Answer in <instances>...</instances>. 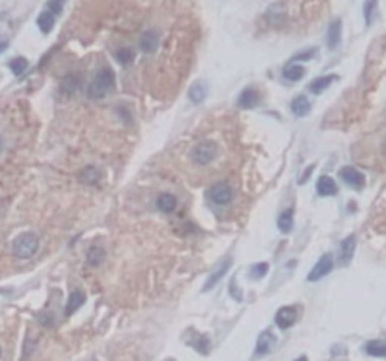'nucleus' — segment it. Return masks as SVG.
Wrapping results in <instances>:
<instances>
[{"label":"nucleus","instance_id":"1","mask_svg":"<svg viewBox=\"0 0 386 361\" xmlns=\"http://www.w3.org/2000/svg\"><path fill=\"white\" fill-rule=\"evenodd\" d=\"M113 87H115L113 70H111V68H102V70L96 71L93 83L87 89V94H89V98L100 100L104 98L109 91H113Z\"/></svg>","mask_w":386,"mask_h":361},{"label":"nucleus","instance_id":"2","mask_svg":"<svg viewBox=\"0 0 386 361\" xmlns=\"http://www.w3.org/2000/svg\"><path fill=\"white\" fill-rule=\"evenodd\" d=\"M38 247H40V241H38V235L30 234V232H25V234L17 235L14 241V254L21 260H29L38 252Z\"/></svg>","mask_w":386,"mask_h":361},{"label":"nucleus","instance_id":"3","mask_svg":"<svg viewBox=\"0 0 386 361\" xmlns=\"http://www.w3.org/2000/svg\"><path fill=\"white\" fill-rule=\"evenodd\" d=\"M217 155H219V147L213 141H202L192 149V160L196 164H200V166L213 162Z\"/></svg>","mask_w":386,"mask_h":361},{"label":"nucleus","instance_id":"4","mask_svg":"<svg viewBox=\"0 0 386 361\" xmlns=\"http://www.w3.org/2000/svg\"><path fill=\"white\" fill-rule=\"evenodd\" d=\"M208 196L215 205H228L230 201L234 199V190H232V186L228 183H217L209 188Z\"/></svg>","mask_w":386,"mask_h":361},{"label":"nucleus","instance_id":"5","mask_svg":"<svg viewBox=\"0 0 386 361\" xmlns=\"http://www.w3.org/2000/svg\"><path fill=\"white\" fill-rule=\"evenodd\" d=\"M332 269H334V254H330V252L328 254H322L320 260L316 262V265L307 275V282H318V280L324 278Z\"/></svg>","mask_w":386,"mask_h":361},{"label":"nucleus","instance_id":"6","mask_svg":"<svg viewBox=\"0 0 386 361\" xmlns=\"http://www.w3.org/2000/svg\"><path fill=\"white\" fill-rule=\"evenodd\" d=\"M296 320H298V309L296 307H281L277 314H275V324L283 331L292 327L296 324Z\"/></svg>","mask_w":386,"mask_h":361},{"label":"nucleus","instance_id":"7","mask_svg":"<svg viewBox=\"0 0 386 361\" xmlns=\"http://www.w3.org/2000/svg\"><path fill=\"white\" fill-rule=\"evenodd\" d=\"M275 346H277V337H275L272 331H262L260 335H258L254 355H268V354H272L273 350H275Z\"/></svg>","mask_w":386,"mask_h":361},{"label":"nucleus","instance_id":"8","mask_svg":"<svg viewBox=\"0 0 386 361\" xmlns=\"http://www.w3.org/2000/svg\"><path fill=\"white\" fill-rule=\"evenodd\" d=\"M339 177L343 179L345 183L352 186V188H364L365 184V177L362 171H358L356 168H352V166H345L339 170Z\"/></svg>","mask_w":386,"mask_h":361},{"label":"nucleus","instance_id":"9","mask_svg":"<svg viewBox=\"0 0 386 361\" xmlns=\"http://www.w3.org/2000/svg\"><path fill=\"white\" fill-rule=\"evenodd\" d=\"M230 267H232V258H224V262L219 263V265H217V267L213 269V273L209 275L208 282H206V286H204V292L213 290L215 286H217V284L222 280V276H224L230 271Z\"/></svg>","mask_w":386,"mask_h":361},{"label":"nucleus","instance_id":"10","mask_svg":"<svg viewBox=\"0 0 386 361\" xmlns=\"http://www.w3.org/2000/svg\"><path fill=\"white\" fill-rule=\"evenodd\" d=\"M354 250H356V237L354 235H349L341 241V248H339V262L341 265H349L354 256Z\"/></svg>","mask_w":386,"mask_h":361},{"label":"nucleus","instance_id":"11","mask_svg":"<svg viewBox=\"0 0 386 361\" xmlns=\"http://www.w3.org/2000/svg\"><path fill=\"white\" fill-rule=\"evenodd\" d=\"M341 34H343V23H341V19L332 21V25L328 27V36H326L330 49H337V47H339V43H341Z\"/></svg>","mask_w":386,"mask_h":361},{"label":"nucleus","instance_id":"12","mask_svg":"<svg viewBox=\"0 0 386 361\" xmlns=\"http://www.w3.org/2000/svg\"><path fill=\"white\" fill-rule=\"evenodd\" d=\"M337 184H336V181L334 179L330 177V175H320L318 177V181H316V194L318 196H336L337 194Z\"/></svg>","mask_w":386,"mask_h":361},{"label":"nucleus","instance_id":"13","mask_svg":"<svg viewBox=\"0 0 386 361\" xmlns=\"http://www.w3.org/2000/svg\"><path fill=\"white\" fill-rule=\"evenodd\" d=\"M258 102H260V92L256 89H245L241 94H239V98H237V104L239 107H243V109H250V107H256Z\"/></svg>","mask_w":386,"mask_h":361},{"label":"nucleus","instance_id":"14","mask_svg":"<svg viewBox=\"0 0 386 361\" xmlns=\"http://www.w3.org/2000/svg\"><path fill=\"white\" fill-rule=\"evenodd\" d=\"M158 42H160L158 32H155V30H147V32L142 34V38H140V49H142L143 53H153V51H157Z\"/></svg>","mask_w":386,"mask_h":361},{"label":"nucleus","instance_id":"15","mask_svg":"<svg viewBox=\"0 0 386 361\" xmlns=\"http://www.w3.org/2000/svg\"><path fill=\"white\" fill-rule=\"evenodd\" d=\"M290 109H292V113L296 115V117H305V115H309V111H311V102L307 100V96L300 94V96H296V98L292 100Z\"/></svg>","mask_w":386,"mask_h":361},{"label":"nucleus","instance_id":"16","mask_svg":"<svg viewBox=\"0 0 386 361\" xmlns=\"http://www.w3.org/2000/svg\"><path fill=\"white\" fill-rule=\"evenodd\" d=\"M85 303V294L79 290H74L70 294V298H68V303H66V309H65V314L66 316H72L74 312L78 311L79 307H83Z\"/></svg>","mask_w":386,"mask_h":361},{"label":"nucleus","instance_id":"17","mask_svg":"<svg viewBox=\"0 0 386 361\" xmlns=\"http://www.w3.org/2000/svg\"><path fill=\"white\" fill-rule=\"evenodd\" d=\"M55 14H51L49 10H45V12H42V14L38 15V19H36V23H38V27H40V30H42L43 34H49L51 30H53V27H55Z\"/></svg>","mask_w":386,"mask_h":361},{"label":"nucleus","instance_id":"18","mask_svg":"<svg viewBox=\"0 0 386 361\" xmlns=\"http://www.w3.org/2000/svg\"><path fill=\"white\" fill-rule=\"evenodd\" d=\"M336 76L332 74V76H322V78H316L313 79L311 83H309V91L311 92H315V94H320L322 91H326L334 81H336Z\"/></svg>","mask_w":386,"mask_h":361},{"label":"nucleus","instance_id":"19","mask_svg":"<svg viewBox=\"0 0 386 361\" xmlns=\"http://www.w3.org/2000/svg\"><path fill=\"white\" fill-rule=\"evenodd\" d=\"M102 179V173L98 168H94V166H87L85 170L79 171V181L81 183H87V184H94L98 183Z\"/></svg>","mask_w":386,"mask_h":361},{"label":"nucleus","instance_id":"20","mask_svg":"<svg viewBox=\"0 0 386 361\" xmlns=\"http://www.w3.org/2000/svg\"><path fill=\"white\" fill-rule=\"evenodd\" d=\"M277 226L283 234H290L294 228V209H286L279 214V220H277Z\"/></svg>","mask_w":386,"mask_h":361},{"label":"nucleus","instance_id":"21","mask_svg":"<svg viewBox=\"0 0 386 361\" xmlns=\"http://www.w3.org/2000/svg\"><path fill=\"white\" fill-rule=\"evenodd\" d=\"M208 96V87L204 81H196L192 87H190V91H188V98L192 100L194 104H200L204 102V98Z\"/></svg>","mask_w":386,"mask_h":361},{"label":"nucleus","instance_id":"22","mask_svg":"<svg viewBox=\"0 0 386 361\" xmlns=\"http://www.w3.org/2000/svg\"><path fill=\"white\" fill-rule=\"evenodd\" d=\"M157 207L162 212H172L177 207V199L172 194H160L157 199Z\"/></svg>","mask_w":386,"mask_h":361},{"label":"nucleus","instance_id":"23","mask_svg":"<svg viewBox=\"0 0 386 361\" xmlns=\"http://www.w3.org/2000/svg\"><path fill=\"white\" fill-rule=\"evenodd\" d=\"M283 76H285L288 81H300V79L305 76V68H303V66H300L298 62L288 64L285 70H283Z\"/></svg>","mask_w":386,"mask_h":361},{"label":"nucleus","instance_id":"24","mask_svg":"<svg viewBox=\"0 0 386 361\" xmlns=\"http://www.w3.org/2000/svg\"><path fill=\"white\" fill-rule=\"evenodd\" d=\"M365 352L373 357H384L386 355V342L382 340H369L365 344Z\"/></svg>","mask_w":386,"mask_h":361},{"label":"nucleus","instance_id":"25","mask_svg":"<svg viewBox=\"0 0 386 361\" xmlns=\"http://www.w3.org/2000/svg\"><path fill=\"white\" fill-rule=\"evenodd\" d=\"M102 262H104V250H102L100 247L89 248V252H87V263L96 267V265H100Z\"/></svg>","mask_w":386,"mask_h":361},{"label":"nucleus","instance_id":"26","mask_svg":"<svg viewBox=\"0 0 386 361\" xmlns=\"http://www.w3.org/2000/svg\"><path fill=\"white\" fill-rule=\"evenodd\" d=\"M27 68H29V60H27V58L17 57V58H12V60H10V70L14 71L15 76H21Z\"/></svg>","mask_w":386,"mask_h":361},{"label":"nucleus","instance_id":"27","mask_svg":"<svg viewBox=\"0 0 386 361\" xmlns=\"http://www.w3.org/2000/svg\"><path fill=\"white\" fill-rule=\"evenodd\" d=\"M270 271V265L266 262H262V263H254L252 267H250V273H249V276L250 278H254V280H260V278H264L266 276V273Z\"/></svg>","mask_w":386,"mask_h":361},{"label":"nucleus","instance_id":"28","mask_svg":"<svg viewBox=\"0 0 386 361\" xmlns=\"http://www.w3.org/2000/svg\"><path fill=\"white\" fill-rule=\"evenodd\" d=\"M377 10V0H365L364 4V17H365V25H371L373 21V14Z\"/></svg>","mask_w":386,"mask_h":361},{"label":"nucleus","instance_id":"29","mask_svg":"<svg viewBox=\"0 0 386 361\" xmlns=\"http://www.w3.org/2000/svg\"><path fill=\"white\" fill-rule=\"evenodd\" d=\"M115 57H117V60L121 64H128L132 62V58H134V51L128 49V47H122V49H119L115 53Z\"/></svg>","mask_w":386,"mask_h":361},{"label":"nucleus","instance_id":"30","mask_svg":"<svg viewBox=\"0 0 386 361\" xmlns=\"http://www.w3.org/2000/svg\"><path fill=\"white\" fill-rule=\"evenodd\" d=\"M62 6H65V0H49L47 2V10H49L51 14H60V10H62Z\"/></svg>","mask_w":386,"mask_h":361},{"label":"nucleus","instance_id":"31","mask_svg":"<svg viewBox=\"0 0 386 361\" xmlns=\"http://www.w3.org/2000/svg\"><path fill=\"white\" fill-rule=\"evenodd\" d=\"M315 55H316V49H307V51H303V53H298L292 60H309V58H313Z\"/></svg>","mask_w":386,"mask_h":361},{"label":"nucleus","instance_id":"32","mask_svg":"<svg viewBox=\"0 0 386 361\" xmlns=\"http://www.w3.org/2000/svg\"><path fill=\"white\" fill-rule=\"evenodd\" d=\"M313 170H315V164H311V166H309L307 170L303 171V175H301V177H300V183H301V184H303V183H307V179H309V175L313 173Z\"/></svg>","mask_w":386,"mask_h":361},{"label":"nucleus","instance_id":"33","mask_svg":"<svg viewBox=\"0 0 386 361\" xmlns=\"http://www.w3.org/2000/svg\"><path fill=\"white\" fill-rule=\"evenodd\" d=\"M8 49V40L4 36H0V53H4Z\"/></svg>","mask_w":386,"mask_h":361},{"label":"nucleus","instance_id":"34","mask_svg":"<svg viewBox=\"0 0 386 361\" xmlns=\"http://www.w3.org/2000/svg\"><path fill=\"white\" fill-rule=\"evenodd\" d=\"M296 361H307V357H305V355H301V357H298Z\"/></svg>","mask_w":386,"mask_h":361},{"label":"nucleus","instance_id":"35","mask_svg":"<svg viewBox=\"0 0 386 361\" xmlns=\"http://www.w3.org/2000/svg\"><path fill=\"white\" fill-rule=\"evenodd\" d=\"M0 147H2V141H0Z\"/></svg>","mask_w":386,"mask_h":361},{"label":"nucleus","instance_id":"36","mask_svg":"<svg viewBox=\"0 0 386 361\" xmlns=\"http://www.w3.org/2000/svg\"><path fill=\"white\" fill-rule=\"evenodd\" d=\"M0 355H2V350H0Z\"/></svg>","mask_w":386,"mask_h":361}]
</instances>
